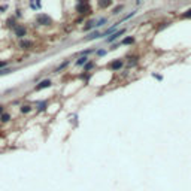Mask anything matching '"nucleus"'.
<instances>
[{
    "label": "nucleus",
    "mask_w": 191,
    "mask_h": 191,
    "mask_svg": "<svg viewBox=\"0 0 191 191\" xmlns=\"http://www.w3.org/2000/svg\"><path fill=\"white\" fill-rule=\"evenodd\" d=\"M36 23L40 24V26H48V24H51V18L45 14H39L36 17Z\"/></svg>",
    "instance_id": "nucleus-1"
},
{
    "label": "nucleus",
    "mask_w": 191,
    "mask_h": 191,
    "mask_svg": "<svg viewBox=\"0 0 191 191\" xmlns=\"http://www.w3.org/2000/svg\"><path fill=\"white\" fill-rule=\"evenodd\" d=\"M51 85H52L51 79H43V81H40L38 85L35 87V90H36V91H40V90H43V88H49Z\"/></svg>",
    "instance_id": "nucleus-2"
},
{
    "label": "nucleus",
    "mask_w": 191,
    "mask_h": 191,
    "mask_svg": "<svg viewBox=\"0 0 191 191\" xmlns=\"http://www.w3.org/2000/svg\"><path fill=\"white\" fill-rule=\"evenodd\" d=\"M27 35V29L24 26H15V36L20 39H23Z\"/></svg>",
    "instance_id": "nucleus-3"
},
{
    "label": "nucleus",
    "mask_w": 191,
    "mask_h": 191,
    "mask_svg": "<svg viewBox=\"0 0 191 191\" xmlns=\"http://www.w3.org/2000/svg\"><path fill=\"white\" fill-rule=\"evenodd\" d=\"M124 33H125V29H121L119 32H114V33H112V35H111L109 38L106 39V42H109V43H112L114 40H116V39L119 38V36H122Z\"/></svg>",
    "instance_id": "nucleus-4"
},
{
    "label": "nucleus",
    "mask_w": 191,
    "mask_h": 191,
    "mask_svg": "<svg viewBox=\"0 0 191 191\" xmlns=\"http://www.w3.org/2000/svg\"><path fill=\"white\" fill-rule=\"evenodd\" d=\"M122 64H124V63H122V60H115V61H112L108 67H109L111 70H119V69L122 67Z\"/></svg>",
    "instance_id": "nucleus-5"
},
{
    "label": "nucleus",
    "mask_w": 191,
    "mask_h": 191,
    "mask_svg": "<svg viewBox=\"0 0 191 191\" xmlns=\"http://www.w3.org/2000/svg\"><path fill=\"white\" fill-rule=\"evenodd\" d=\"M20 48H21V49H32V48H33V42L24 39V40L20 42Z\"/></svg>",
    "instance_id": "nucleus-6"
},
{
    "label": "nucleus",
    "mask_w": 191,
    "mask_h": 191,
    "mask_svg": "<svg viewBox=\"0 0 191 191\" xmlns=\"http://www.w3.org/2000/svg\"><path fill=\"white\" fill-rule=\"evenodd\" d=\"M87 8H88V3H87V2H85V3H84V2H79V3L76 5V11L79 12V14H85L84 11H85Z\"/></svg>",
    "instance_id": "nucleus-7"
},
{
    "label": "nucleus",
    "mask_w": 191,
    "mask_h": 191,
    "mask_svg": "<svg viewBox=\"0 0 191 191\" xmlns=\"http://www.w3.org/2000/svg\"><path fill=\"white\" fill-rule=\"evenodd\" d=\"M118 26H119V23H115L114 26H112L111 29H108V30H106V32H105V33H103L102 36H108V35H112V33H114V30L116 29V27H118Z\"/></svg>",
    "instance_id": "nucleus-8"
},
{
    "label": "nucleus",
    "mask_w": 191,
    "mask_h": 191,
    "mask_svg": "<svg viewBox=\"0 0 191 191\" xmlns=\"http://www.w3.org/2000/svg\"><path fill=\"white\" fill-rule=\"evenodd\" d=\"M87 61H88V58H87V57H79L75 64H76V66H85V64H87Z\"/></svg>",
    "instance_id": "nucleus-9"
},
{
    "label": "nucleus",
    "mask_w": 191,
    "mask_h": 191,
    "mask_svg": "<svg viewBox=\"0 0 191 191\" xmlns=\"http://www.w3.org/2000/svg\"><path fill=\"white\" fill-rule=\"evenodd\" d=\"M96 20H90L88 23H87V26L84 27V30H90V29H93V27H96Z\"/></svg>",
    "instance_id": "nucleus-10"
},
{
    "label": "nucleus",
    "mask_w": 191,
    "mask_h": 191,
    "mask_svg": "<svg viewBox=\"0 0 191 191\" xmlns=\"http://www.w3.org/2000/svg\"><path fill=\"white\" fill-rule=\"evenodd\" d=\"M121 43H122V45H131V43H134V38H133V36H128V38L122 39Z\"/></svg>",
    "instance_id": "nucleus-11"
},
{
    "label": "nucleus",
    "mask_w": 191,
    "mask_h": 191,
    "mask_svg": "<svg viewBox=\"0 0 191 191\" xmlns=\"http://www.w3.org/2000/svg\"><path fill=\"white\" fill-rule=\"evenodd\" d=\"M30 111H32V106H30V105H23V106H21V112H23V114H29Z\"/></svg>",
    "instance_id": "nucleus-12"
},
{
    "label": "nucleus",
    "mask_w": 191,
    "mask_h": 191,
    "mask_svg": "<svg viewBox=\"0 0 191 191\" xmlns=\"http://www.w3.org/2000/svg\"><path fill=\"white\" fill-rule=\"evenodd\" d=\"M9 119H11V115L9 114H2L0 115V121H2V122H8Z\"/></svg>",
    "instance_id": "nucleus-13"
},
{
    "label": "nucleus",
    "mask_w": 191,
    "mask_h": 191,
    "mask_svg": "<svg viewBox=\"0 0 191 191\" xmlns=\"http://www.w3.org/2000/svg\"><path fill=\"white\" fill-rule=\"evenodd\" d=\"M106 21H108L106 18H102V20H99V21L96 23V27H102V26H103V24H105Z\"/></svg>",
    "instance_id": "nucleus-14"
},
{
    "label": "nucleus",
    "mask_w": 191,
    "mask_h": 191,
    "mask_svg": "<svg viewBox=\"0 0 191 191\" xmlns=\"http://www.w3.org/2000/svg\"><path fill=\"white\" fill-rule=\"evenodd\" d=\"M99 5H100L102 8H106V6H111V5H112V2H111V0H108V2H100Z\"/></svg>",
    "instance_id": "nucleus-15"
},
{
    "label": "nucleus",
    "mask_w": 191,
    "mask_h": 191,
    "mask_svg": "<svg viewBox=\"0 0 191 191\" xmlns=\"http://www.w3.org/2000/svg\"><path fill=\"white\" fill-rule=\"evenodd\" d=\"M93 66H94V63H87V64H85V67H84V70H85V72H88Z\"/></svg>",
    "instance_id": "nucleus-16"
},
{
    "label": "nucleus",
    "mask_w": 191,
    "mask_h": 191,
    "mask_svg": "<svg viewBox=\"0 0 191 191\" xmlns=\"http://www.w3.org/2000/svg\"><path fill=\"white\" fill-rule=\"evenodd\" d=\"M121 11H122V5H119V6H116V8H115V9H114V12H112V14H118V12H121Z\"/></svg>",
    "instance_id": "nucleus-17"
},
{
    "label": "nucleus",
    "mask_w": 191,
    "mask_h": 191,
    "mask_svg": "<svg viewBox=\"0 0 191 191\" xmlns=\"http://www.w3.org/2000/svg\"><path fill=\"white\" fill-rule=\"evenodd\" d=\"M46 103H48L46 100H45V102H42V103L39 105V111H43V109H45V106H46Z\"/></svg>",
    "instance_id": "nucleus-18"
},
{
    "label": "nucleus",
    "mask_w": 191,
    "mask_h": 191,
    "mask_svg": "<svg viewBox=\"0 0 191 191\" xmlns=\"http://www.w3.org/2000/svg\"><path fill=\"white\" fill-rule=\"evenodd\" d=\"M182 18H191V9L190 11H187L185 14H182Z\"/></svg>",
    "instance_id": "nucleus-19"
},
{
    "label": "nucleus",
    "mask_w": 191,
    "mask_h": 191,
    "mask_svg": "<svg viewBox=\"0 0 191 191\" xmlns=\"http://www.w3.org/2000/svg\"><path fill=\"white\" fill-rule=\"evenodd\" d=\"M67 64H69V61H64V63H63V64H61V66H60V67H58V69H57V72H60V70H61V69H64V67H66V66H67Z\"/></svg>",
    "instance_id": "nucleus-20"
},
{
    "label": "nucleus",
    "mask_w": 191,
    "mask_h": 191,
    "mask_svg": "<svg viewBox=\"0 0 191 191\" xmlns=\"http://www.w3.org/2000/svg\"><path fill=\"white\" fill-rule=\"evenodd\" d=\"M11 72V69H2L0 70V75H5V73H9Z\"/></svg>",
    "instance_id": "nucleus-21"
},
{
    "label": "nucleus",
    "mask_w": 191,
    "mask_h": 191,
    "mask_svg": "<svg viewBox=\"0 0 191 191\" xmlns=\"http://www.w3.org/2000/svg\"><path fill=\"white\" fill-rule=\"evenodd\" d=\"M5 66H8V63H6V61H0V70H2Z\"/></svg>",
    "instance_id": "nucleus-22"
},
{
    "label": "nucleus",
    "mask_w": 191,
    "mask_h": 191,
    "mask_svg": "<svg viewBox=\"0 0 191 191\" xmlns=\"http://www.w3.org/2000/svg\"><path fill=\"white\" fill-rule=\"evenodd\" d=\"M2 114H5V106L3 105H0V115Z\"/></svg>",
    "instance_id": "nucleus-23"
},
{
    "label": "nucleus",
    "mask_w": 191,
    "mask_h": 191,
    "mask_svg": "<svg viewBox=\"0 0 191 191\" xmlns=\"http://www.w3.org/2000/svg\"><path fill=\"white\" fill-rule=\"evenodd\" d=\"M154 78H155V79H158V81H161V79H163V76H160V75H154Z\"/></svg>",
    "instance_id": "nucleus-24"
}]
</instances>
